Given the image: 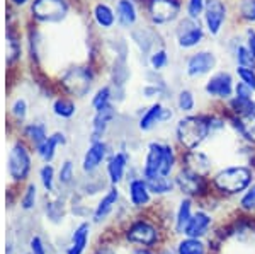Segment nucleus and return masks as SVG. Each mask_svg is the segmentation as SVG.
I'll return each mask as SVG.
<instances>
[{
	"instance_id": "27",
	"label": "nucleus",
	"mask_w": 255,
	"mask_h": 254,
	"mask_svg": "<svg viewBox=\"0 0 255 254\" xmlns=\"http://www.w3.org/2000/svg\"><path fill=\"white\" fill-rule=\"evenodd\" d=\"M191 217H192V203H191V200L186 198L180 202V207H179V210H177L175 231L180 232V234H184V229H186V225L189 224Z\"/></svg>"
},
{
	"instance_id": "29",
	"label": "nucleus",
	"mask_w": 255,
	"mask_h": 254,
	"mask_svg": "<svg viewBox=\"0 0 255 254\" xmlns=\"http://www.w3.org/2000/svg\"><path fill=\"white\" fill-rule=\"evenodd\" d=\"M206 248L196 237H187V239L180 241L177 246V254H204Z\"/></svg>"
},
{
	"instance_id": "32",
	"label": "nucleus",
	"mask_w": 255,
	"mask_h": 254,
	"mask_svg": "<svg viewBox=\"0 0 255 254\" xmlns=\"http://www.w3.org/2000/svg\"><path fill=\"white\" fill-rule=\"evenodd\" d=\"M150 67L153 72H160L163 70V68L168 65V55L167 51L163 50V48H158V50H155L153 53L150 55Z\"/></svg>"
},
{
	"instance_id": "46",
	"label": "nucleus",
	"mask_w": 255,
	"mask_h": 254,
	"mask_svg": "<svg viewBox=\"0 0 255 254\" xmlns=\"http://www.w3.org/2000/svg\"><path fill=\"white\" fill-rule=\"evenodd\" d=\"M31 254H46V249H44L43 241L39 237H32L31 239Z\"/></svg>"
},
{
	"instance_id": "20",
	"label": "nucleus",
	"mask_w": 255,
	"mask_h": 254,
	"mask_svg": "<svg viewBox=\"0 0 255 254\" xmlns=\"http://www.w3.org/2000/svg\"><path fill=\"white\" fill-rule=\"evenodd\" d=\"M126 166H128V157L123 152H118L114 154L113 157L109 159V164H108V174H109V179L113 184H118L125 178V171H126Z\"/></svg>"
},
{
	"instance_id": "34",
	"label": "nucleus",
	"mask_w": 255,
	"mask_h": 254,
	"mask_svg": "<svg viewBox=\"0 0 255 254\" xmlns=\"http://www.w3.org/2000/svg\"><path fill=\"white\" fill-rule=\"evenodd\" d=\"M26 133H27V137H29L31 140L36 143V145H41V143H43L48 138L46 128H44L43 125H31V126H27Z\"/></svg>"
},
{
	"instance_id": "28",
	"label": "nucleus",
	"mask_w": 255,
	"mask_h": 254,
	"mask_svg": "<svg viewBox=\"0 0 255 254\" xmlns=\"http://www.w3.org/2000/svg\"><path fill=\"white\" fill-rule=\"evenodd\" d=\"M146 184L151 193H155V195H167V193H170L175 186V183L172 181L168 176H157V178H153V179H146Z\"/></svg>"
},
{
	"instance_id": "9",
	"label": "nucleus",
	"mask_w": 255,
	"mask_h": 254,
	"mask_svg": "<svg viewBox=\"0 0 255 254\" xmlns=\"http://www.w3.org/2000/svg\"><path fill=\"white\" fill-rule=\"evenodd\" d=\"M204 91L208 96L220 97V99H230L235 92V84L233 77L228 72H218L209 77V80L204 85Z\"/></svg>"
},
{
	"instance_id": "16",
	"label": "nucleus",
	"mask_w": 255,
	"mask_h": 254,
	"mask_svg": "<svg viewBox=\"0 0 255 254\" xmlns=\"http://www.w3.org/2000/svg\"><path fill=\"white\" fill-rule=\"evenodd\" d=\"M65 84L72 92H75L77 96H84L85 92L90 89V75L85 70H72L65 77Z\"/></svg>"
},
{
	"instance_id": "14",
	"label": "nucleus",
	"mask_w": 255,
	"mask_h": 254,
	"mask_svg": "<svg viewBox=\"0 0 255 254\" xmlns=\"http://www.w3.org/2000/svg\"><path fill=\"white\" fill-rule=\"evenodd\" d=\"M106 154H108V147H106V143H102L101 140L99 142H92V145H90V149L87 150V154H85L84 157V171L85 173H92V171H96L99 166L102 164V161L106 159Z\"/></svg>"
},
{
	"instance_id": "2",
	"label": "nucleus",
	"mask_w": 255,
	"mask_h": 254,
	"mask_svg": "<svg viewBox=\"0 0 255 254\" xmlns=\"http://www.w3.org/2000/svg\"><path fill=\"white\" fill-rule=\"evenodd\" d=\"M211 133L209 118L204 116H186L179 120L175 126V135L180 145L187 150H196Z\"/></svg>"
},
{
	"instance_id": "18",
	"label": "nucleus",
	"mask_w": 255,
	"mask_h": 254,
	"mask_svg": "<svg viewBox=\"0 0 255 254\" xmlns=\"http://www.w3.org/2000/svg\"><path fill=\"white\" fill-rule=\"evenodd\" d=\"M150 188L146 184V179H133L129 183V200L134 207H145L150 202Z\"/></svg>"
},
{
	"instance_id": "48",
	"label": "nucleus",
	"mask_w": 255,
	"mask_h": 254,
	"mask_svg": "<svg viewBox=\"0 0 255 254\" xmlns=\"http://www.w3.org/2000/svg\"><path fill=\"white\" fill-rule=\"evenodd\" d=\"M14 3H17V5H22V3H26L27 0H12Z\"/></svg>"
},
{
	"instance_id": "22",
	"label": "nucleus",
	"mask_w": 255,
	"mask_h": 254,
	"mask_svg": "<svg viewBox=\"0 0 255 254\" xmlns=\"http://www.w3.org/2000/svg\"><path fill=\"white\" fill-rule=\"evenodd\" d=\"M186 162H187V169L194 171L197 174H206L211 169V161L206 154L197 152V150H189V154L186 155Z\"/></svg>"
},
{
	"instance_id": "23",
	"label": "nucleus",
	"mask_w": 255,
	"mask_h": 254,
	"mask_svg": "<svg viewBox=\"0 0 255 254\" xmlns=\"http://www.w3.org/2000/svg\"><path fill=\"white\" fill-rule=\"evenodd\" d=\"M65 142L67 140H65L63 133H55V135H51V137H48L41 145H38L39 157L43 159L44 162H51L53 157H55V149L58 145H63Z\"/></svg>"
},
{
	"instance_id": "26",
	"label": "nucleus",
	"mask_w": 255,
	"mask_h": 254,
	"mask_svg": "<svg viewBox=\"0 0 255 254\" xmlns=\"http://www.w3.org/2000/svg\"><path fill=\"white\" fill-rule=\"evenodd\" d=\"M94 17H96L99 26L106 27V29L113 27L114 22H116V15H114L113 9L106 3H97L96 9H94Z\"/></svg>"
},
{
	"instance_id": "31",
	"label": "nucleus",
	"mask_w": 255,
	"mask_h": 254,
	"mask_svg": "<svg viewBox=\"0 0 255 254\" xmlns=\"http://www.w3.org/2000/svg\"><path fill=\"white\" fill-rule=\"evenodd\" d=\"M233 56H235L237 63L242 65V67H255V58L250 55L249 48L245 44H240L238 43L235 48H233Z\"/></svg>"
},
{
	"instance_id": "3",
	"label": "nucleus",
	"mask_w": 255,
	"mask_h": 254,
	"mask_svg": "<svg viewBox=\"0 0 255 254\" xmlns=\"http://www.w3.org/2000/svg\"><path fill=\"white\" fill-rule=\"evenodd\" d=\"M215 184L218 190L225 191V193H240L252 184V171L245 166L226 167L215 176Z\"/></svg>"
},
{
	"instance_id": "35",
	"label": "nucleus",
	"mask_w": 255,
	"mask_h": 254,
	"mask_svg": "<svg viewBox=\"0 0 255 254\" xmlns=\"http://www.w3.org/2000/svg\"><path fill=\"white\" fill-rule=\"evenodd\" d=\"M111 89L109 87H102L99 89L97 94L94 96V101H92V106L96 108V111H99V109L106 108V106L111 104Z\"/></svg>"
},
{
	"instance_id": "43",
	"label": "nucleus",
	"mask_w": 255,
	"mask_h": 254,
	"mask_svg": "<svg viewBox=\"0 0 255 254\" xmlns=\"http://www.w3.org/2000/svg\"><path fill=\"white\" fill-rule=\"evenodd\" d=\"M60 183L61 184H70L72 183V179H73V164L67 161V162H63V166L60 167Z\"/></svg>"
},
{
	"instance_id": "41",
	"label": "nucleus",
	"mask_w": 255,
	"mask_h": 254,
	"mask_svg": "<svg viewBox=\"0 0 255 254\" xmlns=\"http://www.w3.org/2000/svg\"><path fill=\"white\" fill-rule=\"evenodd\" d=\"M240 205L245 210H255V183L252 186L247 188V193L244 195V198H242Z\"/></svg>"
},
{
	"instance_id": "39",
	"label": "nucleus",
	"mask_w": 255,
	"mask_h": 254,
	"mask_svg": "<svg viewBox=\"0 0 255 254\" xmlns=\"http://www.w3.org/2000/svg\"><path fill=\"white\" fill-rule=\"evenodd\" d=\"M53 179H55V171H53V167L46 164V166L41 169V183H43V186L46 188L48 191L53 190Z\"/></svg>"
},
{
	"instance_id": "10",
	"label": "nucleus",
	"mask_w": 255,
	"mask_h": 254,
	"mask_svg": "<svg viewBox=\"0 0 255 254\" xmlns=\"http://www.w3.org/2000/svg\"><path fill=\"white\" fill-rule=\"evenodd\" d=\"M31 169V159L27 150L22 145H15L9 154V173L15 181L27 178Z\"/></svg>"
},
{
	"instance_id": "1",
	"label": "nucleus",
	"mask_w": 255,
	"mask_h": 254,
	"mask_svg": "<svg viewBox=\"0 0 255 254\" xmlns=\"http://www.w3.org/2000/svg\"><path fill=\"white\" fill-rule=\"evenodd\" d=\"M175 152L168 143L151 142L148 145V152L143 166V178L153 179L157 176H168L174 169Z\"/></svg>"
},
{
	"instance_id": "44",
	"label": "nucleus",
	"mask_w": 255,
	"mask_h": 254,
	"mask_svg": "<svg viewBox=\"0 0 255 254\" xmlns=\"http://www.w3.org/2000/svg\"><path fill=\"white\" fill-rule=\"evenodd\" d=\"M12 113H14L19 120H22V118L26 116V101H24V99L15 101L14 106H12Z\"/></svg>"
},
{
	"instance_id": "42",
	"label": "nucleus",
	"mask_w": 255,
	"mask_h": 254,
	"mask_svg": "<svg viewBox=\"0 0 255 254\" xmlns=\"http://www.w3.org/2000/svg\"><path fill=\"white\" fill-rule=\"evenodd\" d=\"M36 203V186L34 184H29L26 190V193L22 196V208L24 210H31Z\"/></svg>"
},
{
	"instance_id": "6",
	"label": "nucleus",
	"mask_w": 255,
	"mask_h": 254,
	"mask_svg": "<svg viewBox=\"0 0 255 254\" xmlns=\"http://www.w3.org/2000/svg\"><path fill=\"white\" fill-rule=\"evenodd\" d=\"M67 12L68 5L65 0H36L32 3V14L44 22H60Z\"/></svg>"
},
{
	"instance_id": "12",
	"label": "nucleus",
	"mask_w": 255,
	"mask_h": 254,
	"mask_svg": "<svg viewBox=\"0 0 255 254\" xmlns=\"http://www.w3.org/2000/svg\"><path fill=\"white\" fill-rule=\"evenodd\" d=\"M128 241L134 244H141V246H153L157 243L158 234H157V229L153 225H150L148 222H136L129 227L128 231Z\"/></svg>"
},
{
	"instance_id": "21",
	"label": "nucleus",
	"mask_w": 255,
	"mask_h": 254,
	"mask_svg": "<svg viewBox=\"0 0 255 254\" xmlns=\"http://www.w3.org/2000/svg\"><path fill=\"white\" fill-rule=\"evenodd\" d=\"M233 121H235V126L242 137L245 140L255 143V111L247 114H237V118Z\"/></svg>"
},
{
	"instance_id": "13",
	"label": "nucleus",
	"mask_w": 255,
	"mask_h": 254,
	"mask_svg": "<svg viewBox=\"0 0 255 254\" xmlns=\"http://www.w3.org/2000/svg\"><path fill=\"white\" fill-rule=\"evenodd\" d=\"M175 184L179 186V190L182 193H186L189 196H194V195H199L204 188V181H203V176L194 173L191 169H182L179 171L175 178Z\"/></svg>"
},
{
	"instance_id": "33",
	"label": "nucleus",
	"mask_w": 255,
	"mask_h": 254,
	"mask_svg": "<svg viewBox=\"0 0 255 254\" xmlns=\"http://www.w3.org/2000/svg\"><path fill=\"white\" fill-rule=\"evenodd\" d=\"M53 111H55L56 116H60V118H72L73 114H75L77 108H75V104H73L72 101L58 99L55 104H53Z\"/></svg>"
},
{
	"instance_id": "45",
	"label": "nucleus",
	"mask_w": 255,
	"mask_h": 254,
	"mask_svg": "<svg viewBox=\"0 0 255 254\" xmlns=\"http://www.w3.org/2000/svg\"><path fill=\"white\" fill-rule=\"evenodd\" d=\"M247 41H245V46L249 48V51H250V55L255 58V29H252L250 27L249 31H247Z\"/></svg>"
},
{
	"instance_id": "37",
	"label": "nucleus",
	"mask_w": 255,
	"mask_h": 254,
	"mask_svg": "<svg viewBox=\"0 0 255 254\" xmlns=\"http://www.w3.org/2000/svg\"><path fill=\"white\" fill-rule=\"evenodd\" d=\"M206 0H187V17L199 19L204 14Z\"/></svg>"
},
{
	"instance_id": "25",
	"label": "nucleus",
	"mask_w": 255,
	"mask_h": 254,
	"mask_svg": "<svg viewBox=\"0 0 255 254\" xmlns=\"http://www.w3.org/2000/svg\"><path fill=\"white\" fill-rule=\"evenodd\" d=\"M89 224H80L79 227L75 229L72 236V244L67 249V254H82L85 251V246L89 243Z\"/></svg>"
},
{
	"instance_id": "11",
	"label": "nucleus",
	"mask_w": 255,
	"mask_h": 254,
	"mask_svg": "<svg viewBox=\"0 0 255 254\" xmlns=\"http://www.w3.org/2000/svg\"><path fill=\"white\" fill-rule=\"evenodd\" d=\"M172 116H174V113H172L170 109L165 108L162 102H155V104H151L150 108L143 113V116L139 118V130L148 132V130H151L153 126L160 125V123L172 120Z\"/></svg>"
},
{
	"instance_id": "5",
	"label": "nucleus",
	"mask_w": 255,
	"mask_h": 254,
	"mask_svg": "<svg viewBox=\"0 0 255 254\" xmlns=\"http://www.w3.org/2000/svg\"><path fill=\"white\" fill-rule=\"evenodd\" d=\"M148 14L153 24L163 26L177 20L180 14V3L177 0H150L148 3Z\"/></svg>"
},
{
	"instance_id": "7",
	"label": "nucleus",
	"mask_w": 255,
	"mask_h": 254,
	"mask_svg": "<svg viewBox=\"0 0 255 254\" xmlns=\"http://www.w3.org/2000/svg\"><path fill=\"white\" fill-rule=\"evenodd\" d=\"M228 15V9L223 0H206L204 7V26L211 36H218L223 29V24Z\"/></svg>"
},
{
	"instance_id": "8",
	"label": "nucleus",
	"mask_w": 255,
	"mask_h": 254,
	"mask_svg": "<svg viewBox=\"0 0 255 254\" xmlns=\"http://www.w3.org/2000/svg\"><path fill=\"white\" fill-rule=\"evenodd\" d=\"M215 67H216V55L213 51H206V50L192 53L186 61V72L192 79L208 75Z\"/></svg>"
},
{
	"instance_id": "4",
	"label": "nucleus",
	"mask_w": 255,
	"mask_h": 254,
	"mask_svg": "<svg viewBox=\"0 0 255 254\" xmlns=\"http://www.w3.org/2000/svg\"><path fill=\"white\" fill-rule=\"evenodd\" d=\"M204 39V29L201 26L199 19L192 17H184L179 20L175 27V41L179 44V48L182 50H191L196 48L197 44H201Z\"/></svg>"
},
{
	"instance_id": "40",
	"label": "nucleus",
	"mask_w": 255,
	"mask_h": 254,
	"mask_svg": "<svg viewBox=\"0 0 255 254\" xmlns=\"http://www.w3.org/2000/svg\"><path fill=\"white\" fill-rule=\"evenodd\" d=\"M254 89L249 87L247 84H244V82H238V84H235V97L237 99H254Z\"/></svg>"
},
{
	"instance_id": "47",
	"label": "nucleus",
	"mask_w": 255,
	"mask_h": 254,
	"mask_svg": "<svg viewBox=\"0 0 255 254\" xmlns=\"http://www.w3.org/2000/svg\"><path fill=\"white\" fill-rule=\"evenodd\" d=\"M133 254H151L150 251H145V249H138V251H134Z\"/></svg>"
},
{
	"instance_id": "24",
	"label": "nucleus",
	"mask_w": 255,
	"mask_h": 254,
	"mask_svg": "<svg viewBox=\"0 0 255 254\" xmlns=\"http://www.w3.org/2000/svg\"><path fill=\"white\" fill-rule=\"evenodd\" d=\"M118 198H119L118 190H116V188H111V190L108 191V195H106L104 198L99 202L96 212H94V220H96V222H101V220H104L106 217H108L111 212H113V208H114V205H116Z\"/></svg>"
},
{
	"instance_id": "15",
	"label": "nucleus",
	"mask_w": 255,
	"mask_h": 254,
	"mask_svg": "<svg viewBox=\"0 0 255 254\" xmlns=\"http://www.w3.org/2000/svg\"><path fill=\"white\" fill-rule=\"evenodd\" d=\"M209 225H211V217L204 214V212H197V214H192L191 220H189V224L184 229V234L187 237L199 239V237H203L208 232Z\"/></svg>"
},
{
	"instance_id": "19",
	"label": "nucleus",
	"mask_w": 255,
	"mask_h": 254,
	"mask_svg": "<svg viewBox=\"0 0 255 254\" xmlns=\"http://www.w3.org/2000/svg\"><path fill=\"white\" fill-rule=\"evenodd\" d=\"M116 19L123 27H131L138 19L136 7L131 0H119L116 7Z\"/></svg>"
},
{
	"instance_id": "36",
	"label": "nucleus",
	"mask_w": 255,
	"mask_h": 254,
	"mask_svg": "<svg viewBox=\"0 0 255 254\" xmlns=\"http://www.w3.org/2000/svg\"><path fill=\"white\" fill-rule=\"evenodd\" d=\"M237 75H238V79H240V82H244V84H247L249 87H252L255 91V70L252 67H242V65H238Z\"/></svg>"
},
{
	"instance_id": "17",
	"label": "nucleus",
	"mask_w": 255,
	"mask_h": 254,
	"mask_svg": "<svg viewBox=\"0 0 255 254\" xmlns=\"http://www.w3.org/2000/svg\"><path fill=\"white\" fill-rule=\"evenodd\" d=\"M114 108L113 106H106V108L99 109L96 111V118H94V125H92V142H99V138L104 135L106 128H108V125L111 121H113L114 118Z\"/></svg>"
},
{
	"instance_id": "30",
	"label": "nucleus",
	"mask_w": 255,
	"mask_h": 254,
	"mask_svg": "<svg viewBox=\"0 0 255 254\" xmlns=\"http://www.w3.org/2000/svg\"><path fill=\"white\" fill-rule=\"evenodd\" d=\"M177 108L182 113H191L196 108V97L194 92L189 91V89H182L177 94Z\"/></svg>"
},
{
	"instance_id": "38",
	"label": "nucleus",
	"mask_w": 255,
	"mask_h": 254,
	"mask_svg": "<svg viewBox=\"0 0 255 254\" xmlns=\"http://www.w3.org/2000/svg\"><path fill=\"white\" fill-rule=\"evenodd\" d=\"M240 15L249 22H255V0H242Z\"/></svg>"
}]
</instances>
